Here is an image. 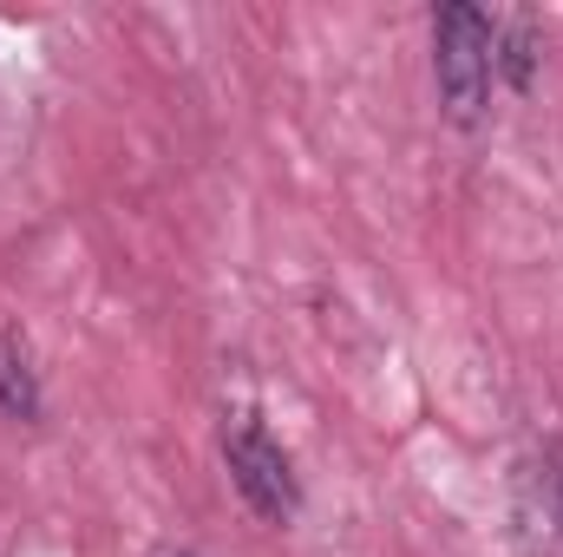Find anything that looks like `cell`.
<instances>
[{
  "instance_id": "cell-3",
  "label": "cell",
  "mask_w": 563,
  "mask_h": 557,
  "mask_svg": "<svg viewBox=\"0 0 563 557\" xmlns=\"http://www.w3.org/2000/svg\"><path fill=\"white\" fill-rule=\"evenodd\" d=\"M0 414L40 419V374H33V354L13 328H0Z\"/></svg>"
},
{
  "instance_id": "cell-2",
  "label": "cell",
  "mask_w": 563,
  "mask_h": 557,
  "mask_svg": "<svg viewBox=\"0 0 563 557\" xmlns=\"http://www.w3.org/2000/svg\"><path fill=\"white\" fill-rule=\"evenodd\" d=\"M223 466H230V479H236V492L250 499L256 518L288 525V518L301 512V479H295L288 452L269 439V426L256 414H236L223 426Z\"/></svg>"
},
{
  "instance_id": "cell-5",
  "label": "cell",
  "mask_w": 563,
  "mask_h": 557,
  "mask_svg": "<svg viewBox=\"0 0 563 557\" xmlns=\"http://www.w3.org/2000/svg\"><path fill=\"white\" fill-rule=\"evenodd\" d=\"M164 557H190V551H164Z\"/></svg>"
},
{
  "instance_id": "cell-4",
  "label": "cell",
  "mask_w": 563,
  "mask_h": 557,
  "mask_svg": "<svg viewBox=\"0 0 563 557\" xmlns=\"http://www.w3.org/2000/svg\"><path fill=\"white\" fill-rule=\"evenodd\" d=\"M498 66L511 79V92H531V79H538V26L525 13L498 26Z\"/></svg>"
},
{
  "instance_id": "cell-1",
  "label": "cell",
  "mask_w": 563,
  "mask_h": 557,
  "mask_svg": "<svg viewBox=\"0 0 563 557\" xmlns=\"http://www.w3.org/2000/svg\"><path fill=\"white\" fill-rule=\"evenodd\" d=\"M492 73H498V20L472 0H445L432 13V79L459 125H472L485 112Z\"/></svg>"
}]
</instances>
